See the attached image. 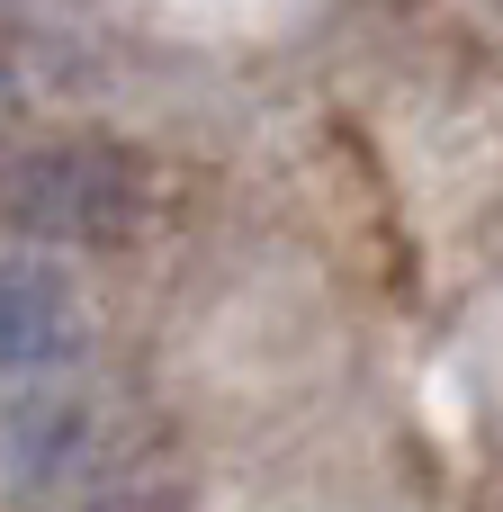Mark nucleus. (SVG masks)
Segmentation results:
<instances>
[{"label": "nucleus", "instance_id": "f257e3e1", "mask_svg": "<svg viewBox=\"0 0 503 512\" xmlns=\"http://www.w3.org/2000/svg\"><path fill=\"white\" fill-rule=\"evenodd\" d=\"M144 216V171L117 144H36L0 162V225L36 243H117Z\"/></svg>", "mask_w": 503, "mask_h": 512}, {"label": "nucleus", "instance_id": "f03ea898", "mask_svg": "<svg viewBox=\"0 0 503 512\" xmlns=\"http://www.w3.org/2000/svg\"><path fill=\"white\" fill-rule=\"evenodd\" d=\"M90 351V306L72 270L36 252H0V369H63Z\"/></svg>", "mask_w": 503, "mask_h": 512}, {"label": "nucleus", "instance_id": "7ed1b4c3", "mask_svg": "<svg viewBox=\"0 0 503 512\" xmlns=\"http://www.w3.org/2000/svg\"><path fill=\"white\" fill-rule=\"evenodd\" d=\"M90 512H189L171 486H126V495H99Z\"/></svg>", "mask_w": 503, "mask_h": 512}, {"label": "nucleus", "instance_id": "20e7f679", "mask_svg": "<svg viewBox=\"0 0 503 512\" xmlns=\"http://www.w3.org/2000/svg\"><path fill=\"white\" fill-rule=\"evenodd\" d=\"M0 108H9V63H0Z\"/></svg>", "mask_w": 503, "mask_h": 512}]
</instances>
